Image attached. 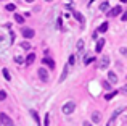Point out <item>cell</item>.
Here are the masks:
<instances>
[{
  "mask_svg": "<svg viewBox=\"0 0 127 126\" xmlns=\"http://www.w3.org/2000/svg\"><path fill=\"white\" fill-rule=\"evenodd\" d=\"M74 110H76V102H72V100L66 102V104L63 105V108H61L63 115H71V113H72Z\"/></svg>",
  "mask_w": 127,
  "mask_h": 126,
  "instance_id": "6da1fadb",
  "label": "cell"
},
{
  "mask_svg": "<svg viewBox=\"0 0 127 126\" xmlns=\"http://www.w3.org/2000/svg\"><path fill=\"white\" fill-rule=\"evenodd\" d=\"M0 123H2L3 126H15L13 120H11V118H10L6 113H0Z\"/></svg>",
  "mask_w": 127,
  "mask_h": 126,
  "instance_id": "7a4b0ae2",
  "label": "cell"
},
{
  "mask_svg": "<svg viewBox=\"0 0 127 126\" xmlns=\"http://www.w3.org/2000/svg\"><path fill=\"white\" fill-rule=\"evenodd\" d=\"M21 34H23L24 39H32L35 36V31L31 29V28H21Z\"/></svg>",
  "mask_w": 127,
  "mask_h": 126,
  "instance_id": "3957f363",
  "label": "cell"
},
{
  "mask_svg": "<svg viewBox=\"0 0 127 126\" xmlns=\"http://www.w3.org/2000/svg\"><path fill=\"white\" fill-rule=\"evenodd\" d=\"M106 13H108V16H109V18H114V16H119V15L122 13V6H119V5H118V6H114V8L108 10Z\"/></svg>",
  "mask_w": 127,
  "mask_h": 126,
  "instance_id": "277c9868",
  "label": "cell"
},
{
  "mask_svg": "<svg viewBox=\"0 0 127 126\" xmlns=\"http://www.w3.org/2000/svg\"><path fill=\"white\" fill-rule=\"evenodd\" d=\"M108 66H109V57L108 55H101V60L98 63V68L100 69H106Z\"/></svg>",
  "mask_w": 127,
  "mask_h": 126,
  "instance_id": "5b68a950",
  "label": "cell"
},
{
  "mask_svg": "<svg viewBox=\"0 0 127 126\" xmlns=\"http://www.w3.org/2000/svg\"><path fill=\"white\" fill-rule=\"evenodd\" d=\"M37 76L40 78V81H43V82L48 81V71H47L45 68H39L37 69Z\"/></svg>",
  "mask_w": 127,
  "mask_h": 126,
  "instance_id": "8992f818",
  "label": "cell"
},
{
  "mask_svg": "<svg viewBox=\"0 0 127 126\" xmlns=\"http://www.w3.org/2000/svg\"><path fill=\"white\" fill-rule=\"evenodd\" d=\"M72 16H74V18L77 19V21L81 23V24H84V23H85V18H84V16H82L79 11H76V10H72Z\"/></svg>",
  "mask_w": 127,
  "mask_h": 126,
  "instance_id": "52a82bcc",
  "label": "cell"
},
{
  "mask_svg": "<svg viewBox=\"0 0 127 126\" xmlns=\"http://www.w3.org/2000/svg\"><path fill=\"white\" fill-rule=\"evenodd\" d=\"M108 82H114V84L118 82V74H116L114 71H109L108 73Z\"/></svg>",
  "mask_w": 127,
  "mask_h": 126,
  "instance_id": "ba28073f",
  "label": "cell"
},
{
  "mask_svg": "<svg viewBox=\"0 0 127 126\" xmlns=\"http://www.w3.org/2000/svg\"><path fill=\"white\" fill-rule=\"evenodd\" d=\"M103 47H105V39H100V41L98 42H96V47H95V52H98V54H100V52H101L103 50Z\"/></svg>",
  "mask_w": 127,
  "mask_h": 126,
  "instance_id": "9c48e42d",
  "label": "cell"
},
{
  "mask_svg": "<svg viewBox=\"0 0 127 126\" xmlns=\"http://www.w3.org/2000/svg\"><path fill=\"white\" fill-rule=\"evenodd\" d=\"M42 63H45L47 66H50V69H53V68H55V62H53L52 58H48V57H45V58H43Z\"/></svg>",
  "mask_w": 127,
  "mask_h": 126,
  "instance_id": "30bf717a",
  "label": "cell"
},
{
  "mask_svg": "<svg viewBox=\"0 0 127 126\" xmlns=\"http://www.w3.org/2000/svg\"><path fill=\"white\" fill-rule=\"evenodd\" d=\"M34 62H35V55H34V54H29L28 57H26V60H24L26 65H32Z\"/></svg>",
  "mask_w": 127,
  "mask_h": 126,
  "instance_id": "8fae6325",
  "label": "cell"
},
{
  "mask_svg": "<svg viewBox=\"0 0 127 126\" xmlns=\"http://www.w3.org/2000/svg\"><path fill=\"white\" fill-rule=\"evenodd\" d=\"M92 121H93V123H100V121H101L100 112H93V113H92Z\"/></svg>",
  "mask_w": 127,
  "mask_h": 126,
  "instance_id": "7c38bea8",
  "label": "cell"
},
{
  "mask_svg": "<svg viewBox=\"0 0 127 126\" xmlns=\"http://www.w3.org/2000/svg\"><path fill=\"white\" fill-rule=\"evenodd\" d=\"M84 45H85V42L82 41V39H79L77 44H76V49H77V52H82V50H84Z\"/></svg>",
  "mask_w": 127,
  "mask_h": 126,
  "instance_id": "4fadbf2b",
  "label": "cell"
},
{
  "mask_svg": "<svg viewBox=\"0 0 127 126\" xmlns=\"http://www.w3.org/2000/svg\"><path fill=\"white\" fill-rule=\"evenodd\" d=\"M109 10V3L108 2H101L100 3V11H108Z\"/></svg>",
  "mask_w": 127,
  "mask_h": 126,
  "instance_id": "5bb4252c",
  "label": "cell"
},
{
  "mask_svg": "<svg viewBox=\"0 0 127 126\" xmlns=\"http://www.w3.org/2000/svg\"><path fill=\"white\" fill-rule=\"evenodd\" d=\"M106 31H108V23H101V26L98 28V32L103 34V32H106Z\"/></svg>",
  "mask_w": 127,
  "mask_h": 126,
  "instance_id": "9a60e30c",
  "label": "cell"
},
{
  "mask_svg": "<svg viewBox=\"0 0 127 126\" xmlns=\"http://www.w3.org/2000/svg\"><path fill=\"white\" fill-rule=\"evenodd\" d=\"M15 21L19 23V24H23V23H24V16H21V15H18V13H15Z\"/></svg>",
  "mask_w": 127,
  "mask_h": 126,
  "instance_id": "2e32d148",
  "label": "cell"
},
{
  "mask_svg": "<svg viewBox=\"0 0 127 126\" xmlns=\"http://www.w3.org/2000/svg\"><path fill=\"white\" fill-rule=\"evenodd\" d=\"M21 49L23 50H31V44H29L28 41H23L21 42Z\"/></svg>",
  "mask_w": 127,
  "mask_h": 126,
  "instance_id": "e0dca14e",
  "label": "cell"
},
{
  "mask_svg": "<svg viewBox=\"0 0 127 126\" xmlns=\"http://www.w3.org/2000/svg\"><path fill=\"white\" fill-rule=\"evenodd\" d=\"M66 76H68V66H66L64 69H63V73H61V78H60V82H63L66 79Z\"/></svg>",
  "mask_w": 127,
  "mask_h": 126,
  "instance_id": "ac0fdd59",
  "label": "cell"
},
{
  "mask_svg": "<svg viewBox=\"0 0 127 126\" xmlns=\"http://www.w3.org/2000/svg\"><path fill=\"white\" fill-rule=\"evenodd\" d=\"M2 73H3V76H5L6 81H10V79H11V76H10V71H8L6 68H3V69H2Z\"/></svg>",
  "mask_w": 127,
  "mask_h": 126,
  "instance_id": "d6986e66",
  "label": "cell"
},
{
  "mask_svg": "<svg viewBox=\"0 0 127 126\" xmlns=\"http://www.w3.org/2000/svg\"><path fill=\"white\" fill-rule=\"evenodd\" d=\"M31 115H32V118H34V120L37 121V125L40 123V120H39V113H37V112H35V110H31Z\"/></svg>",
  "mask_w": 127,
  "mask_h": 126,
  "instance_id": "ffe728a7",
  "label": "cell"
},
{
  "mask_svg": "<svg viewBox=\"0 0 127 126\" xmlns=\"http://www.w3.org/2000/svg\"><path fill=\"white\" fill-rule=\"evenodd\" d=\"M101 86H103V89H106V91L111 89V82H108V81H101Z\"/></svg>",
  "mask_w": 127,
  "mask_h": 126,
  "instance_id": "44dd1931",
  "label": "cell"
},
{
  "mask_svg": "<svg viewBox=\"0 0 127 126\" xmlns=\"http://www.w3.org/2000/svg\"><path fill=\"white\" fill-rule=\"evenodd\" d=\"M116 94H118V92H116V91H114V92H108V94H106V95H105V99H106V100H111V99H113V97H114V95H116Z\"/></svg>",
  "mask_w": 127,
  "mask_h": 126,
  "instance_id": "7402d4cb",
  "label": "cell"
},
{
  "mask_svg": "<svg viewBox=\"0 0 127 126\" xmlns=\"http://www.w3.org/2000/svg\"><path fill=\"white\" fill-rule=\"evenodd\" d=\"M6 10H8V11H15L16 5H15V3H8V5H6Z\"/></svg>",
  "mask_w": 127,
  "mask_h": 126,
  "instance_id": "603a6c76",
  "label": "cell"
},
{
  "mask_svg": "<svg viewBox=\"0 0 127 126\" xmlns=\"http://www.w3.org/2000/svg\"><path fill=\"white\" fill-rule=\"evenodd\" d=\"M43 126H50V113L45 115V121H43Z\"/></svg>",
  "mask_w": 127,
  "mask_h": 126,
  "instance_id": "cb8c5ba5",
  "label": "cell"
},
{
  "mask_svg": "<svg viewBox=\"0 0 127 126\" xmlns=\"http://www.w3.org/2000/svg\"><path fill=\"white\" fill-rule=\"evenodd\" d=\"M93 60H95L93 57H85V58H84V63H85V65H89V63H92Z\"/></svg>",
  "mask_w": 127,
  "mask_h": 126,
  "instance_id": "d4e9b609",
  "label": "cell"
},
{
  "mask_svg": "<svg viewBox=\"0 0 127 126\" xmlns=\"http://www.w3.org/2000/svg\"><path fill=\"white\" fill-rule=\"evenodd\" d=\"M15 62L21 65V63H24V58H23V57H15Z\"/></svg>",
  "mask_w": 127,
  "mask_h": 126,
  "instance_id": "484cf974",
  "label": "cell"
},
{
  "mask_svg": "<svg viewBox=\"0 0 127 126\" xmlns=\"http://www.w3.org/2000/svg\"><path fill=\"white\" fill-rule=\"evenodd\" d=\"M6 99V92L5 91H0V100H5Z\"/></svg>",
  "mask_w": 127,
  "mask_h": 126,
  "instance_id": "4316f807",
  "label": "cell"
},
{
  "mask_svg": "<svg viewBox=\"0 0 127 126\" xmlns=\"http://www.w3.org/2000/svg\"><path fill=\"white\" fill-rule=\"evenodd\" d=\"M74 60H76L74 55H71V57H69V65H74Z\"/></svg>",
  "mask_w": 127,
  "mask_h": 126,
  "instance_id": "83f0119b",
  "label": "cell"
},
{
  "mask_svg": "<svg viewBox=\"0 0 127 126\" xmlns=\"http://www.w3.org/2000/svg\"><path fill=\"white\" fill-rule=\"evenodd\" d=\"M121 18H122V21H126L127 19V13H121Z\"/></svg>",
  "mask_w": 127,
  "mask_h": 126,
  "instance_id": "f1b7e54d",
  "label": "cell"
},
{
  "mask_svg": "<svg viewBox=\"0 0 127 126\" xmlns=\"http://www.w3.org/2000/svg\"><path fill=\"white\" fill-rule=\"evenodd\" d=\"M121 54H122V55H126V54H127V49H126V47H122V49H121Z\"/></svg>",
  "mask_w": 127,
  "mask_h": 126,
  "instance_id": "f546056e",
  "label": "cell"
},
{
  "mask_svg": "<svg viewBox=\"0 0 127 126\" xmlns=\"http://www.w3.org/2000/svg\"><path fill=\"white\" fill-rule=\"evenodd\" d=\"M84 126H92V125H90L89 121H84Z\"/></svg>",
  "mask_w": 127,
  "mask_h": 126,
  "instance_id": "4dcf8cb0",
  "label": "cell"
},
{
  "mask_svg": "<svg viewBox=\"0 0 127 126\" xmlns=\"http://www.w3.org/2000/svg\"><path fill=\"white\" fill-rule=\"evenodd\" d=\"M26 2H28V3H32V2H34V0H26Z\"/></svg>",
  "mask_w": 127,
  "mask_h": 126,
  "instance_id": "1f68e13d",
  "label": "cell"
},
{
  "mask_svg": "<svg viewBox=\"0 0 127 126\" xmlns=\"http://www.w3.org/2000/svg\"><path fill=\"white\" fill-rule=\"evenodd\" d=\"M121 2H122V3H126V2H127V0H121Z\"/></svg>",
  "mask_w": 127,
  "mask_h": 126,
  "instance_id": "d6a6232c",
  "label": "cell"
},
{
  "mask_svg": "<svg viewBox=\"0 0 127 126\" xmlns=\"http://www.w3.org/2000/svg\"><path fill=\"white\" fill-rule=\"evenodd\" d=\"M45 2H52V0H45Z\"/></svg>",
  "mask_w": 127,
  "mask_h": 126,
  "instance_id": "836d02e7",
  "label": "cell"
}]
</instances>
